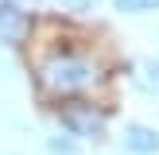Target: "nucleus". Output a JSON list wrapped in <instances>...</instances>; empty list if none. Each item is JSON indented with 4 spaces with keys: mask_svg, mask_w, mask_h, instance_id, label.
Wrapping results in <instances>:
<instances>
[{
    "mask_svg": "<svg viewBox=\"0 0 159 155\" xmlns=\"http://www.w3.org/2000/svg\"><path fill=\"white\" fill-rule=\"evenodd\" d=\"M31 35V12L20 0H0V46L20 51Z\"/></svg>",
    "mask_w": 159,
    "mask_h": 155,
    "instance_id": "obj_4",
    "label": "nucleus"
},
{
    "mask_svg": "<svg viewBox=\"0 0 159 155\" xmlns=\"http://www.w3.org/2000/svg\"><path fill=\"white\" fill-rule=\"evenodd\" d=\"M54 128L74 136L78 144H105V140H113V132H109V108L93 105L89 97L54 105Z\"/></svg>",
    "mask_w": 159,
    "mask_h": 155,
    "instance_id": "obj_2",
    "label": "nucleus"
},
{
    "mask_svg": "<svg viewBox=\"0 0 159 155\" xmlns=\"http://www.w3.org/2000/svg\"><path fill=\"white\" fill-rule=\"evenodd\" d=\"M93 155H124V151H93Z\"/></svg>",
    "mask_w": 159,
    "mask_h": 155,
    "instance_id": "obj_9",
    "label": "nucleus"
},
{
    "mask_svg": "<svg viewBox=\"0 0 159 155\" xmlns=\"http://www.w3.org/2000/svg\"><path fill=\"white\" fill-rule=\"evenodd\" d=\"M4 155H20V151H4Z\"/></svg>",
    "mask_w": 159,
    "mask_h": 155,
    "instance_id": "obj_10",
    "label": "nucleus"
},
{
    "mask_svg": "<svg viewBox=\"0 0 159 155\" xmlns=\"http://www.w3.org/2000/svg\"><path fill=\"white\" fill-rule=\"evenodd\" d=\"M132 85H136L144 97H159V58L155 54L132 62Z\"/></svg>",
    "mask_w": 159,
    "mask_h": 155,
    "instance_id": "obj_5",
    "label": "nucleus"
},
{
    "mask_svg": "<svg viewBox=\"0 0 159 155\" xmlns=\"http://www.w3.org/2000/svg\"><path fill=\"white\" fill-rule=\"evenodd\" d=\"M43 151H47V155H85V144H78L74 136L51 128V132L43 136Z\"/></svg>",
    "mask_w": 159,
    "mask_h": 155,
    "instance_id": "obj_6",
    "label": "nucleus"
},
{
    "mask_svg": "<svg viewBox=\"0 0 159 155\" xmlns=\"http://www.w3.org/2000/svg\"><path fill=\"white\" fill-rule=\"evenodd\" d=\"M105 78H109L105 62L89 51H78V46H54L51 54L35 62V89L54 105L93 97L105 85Z\"/></svg>",
    "mask_w": 159,
    "mask_h": 155,
    "instance_id": "obj_1",
    "label": "nucleus"
},
{
    "mask_svg": "<svg viewBox=\"0 0 159 155\" xmlns=\"http://www.w3.org/2000/svg\"><path fill=\"white\" fill-rule=\"evenodd\" d=\"M113 8L120 16H152L159 12V0H113Z\"/></svg>",
    "mask_w": 159,
    "mask_h": 155,
    "instance_id": "obj_7",
    "label": "nucleus"
},
{
    "mask_svg": "<svg viewBox=\"0 0 159 155\" xmlns=\"http://www.w3.org/2000/svg\"><path fill=\"white\" fill-rule=\"evenodd\" d=\"M116 151L124 155H159V128L148 120H124L120 128H116Z\"/></svg>",
    "mask_w": 159,
    "mask_h": 155,
    "instance_id": "obj_3",
    "label": "nucleus"
},
{
    "mask_svg": "<svg viewBox=\"0 0 159 155\" xmlns=\"http://www.w3.org/2000/svg\"><path fill=\"white\" fill-rule=\"evenodd\" d=\"M51 4H58L62 12H74V16H85V12H93V8H97L101 0H51Z\"/></svg>",
    "mask_w": 159,
    "mask_h": 155,
    "instance_id": "obj_8",
    "label": "nucleus"
}]
</instances>
